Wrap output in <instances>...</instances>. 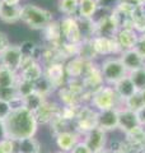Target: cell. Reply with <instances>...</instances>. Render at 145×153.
<instances>
[{
    "label": "cell",
    "instance_id": "obj_50",
    "mask_svg": "<svg viewBox=\"0 0 145 153\" xmlns=\"http://www.w3.org/2000/svg\"><path fill=\"white\" fill-rule=\"evenodd\" d=\"M17 153H18V152H17Z\"/></svg>",
    "mask_w": 145,
    "mask_h": 153
},
{
    "label": "cell",
    "instance_id": "obj_26",
    "mask_svg": "<svg viewBox=\"0 0 145 153\" xmlns=\"http://www.w3.org/2000/svg\"><path fill=\"white\" fill-rule=\"evenodd\" d=\"M78 8L79 0H57V9L62 17H76Z\"/></svg>",
    "mask_w": 145,
    "mask_h": 153
},
{
    "label": "cell",
    "instance_id": "obj_33",
    "mask_svg": "<svg viewBox=\"0 0 145 153\" xmlns=\"http://www.w3.org/2000/svg\"><path fill=\"white\" fill-rule=\"evenodd\" d=\"M0 153H17V142L10 138L0 140Z\"/></svg>",
    "mask_w": 145,
    "mask_h": 153
},
{
    "label": "cell",
    "instance_id": "obj_35",
    "mask_svg": "<svg viewBox=\"0 0 145 153\" xmlns=\"http://www.w3.org/2000/svg\"><path fill=\"white\" fill-rule=\"evenodd\" d=\"M13 107H14L13 103L7 102V101H4V100H0V120L5 121L8 116L10 115Z\"/></svg>",
    "mask_w": 145,
    "mask_h": 153
},
{
    "label": "cell",
    "instance_id": "obj_40",
    "mask_svg": "<svg viewBox=\"0 0 145 153\" xmlns=\"http://www.w3.org/2000/svg\"><path fill=\"white\" fill-rule=\"evenodd\" d=\"M138 117H139L140 125H141L143 128H145V106L141 110H139L138 111Z\"/></svg>",
    "mask_w": 145,
    "mask_h": 153
},
{
    "label": "cell",
    "instance_id": "obj_16",
    "mask_svg": "<svg viewBox=\"0 0 145 153\" xmlns=\"http://www.w3.org/2000/svg\"><path fill=\"white\" fill-rule=\"evenodd\" d=\"M81 140V135L78 134L75 130H67L62 131L55 135V144L59 148L60 152L69 153L72 148L76 146V143Z\"/></svg>",
    "mask_w": 145,
    "mask_h": 153
},
{
    "label": "cell",
    "instance_id": "obj_38",
    "mask_svg": "<svg viewBox=\"0 0 145 153\" xmlns=\"http://www.w3.org/2000/svg\"><path fill=\"white\" fill-rule=\"evenodd\" d=\"M10 46V40H9V36L5 32L0 31V54L3 51H5L8 47Z\"/></svg>",
    "mask_w": 145,
    "mask_h": 153
},
{
    "label": "cell",
    "instance_id": "obj_30",
    "mask_svg": "<svg viewBox=\"0 0 145 153\" xmlns=\"http://www.w3.org/2000/svg\"><path fill=\"white\" fill-rule=\"evenodd\" d=\"M129 76L131 78L138 91H141L145 88V66L129 73Z\"/></svg>",
    "mask_w": 145,
    "mask_h": 153
},
{
    "label": "cell",
    "instance_id": "obj_23",
    "mask_svg": "<svg viewBox=\"0 0 145 153\" xmlns=\"http://www.w3.org/2000/svg\"><path fill=\"white\" fill-rule=\"evenodd\" d=\"M42 149L41 143L35 137L26 138V139L17 142V152L18 153H40Z\"/></svg>",
    "mask_w": 145,
    "mask_h": 153
},
{
    "label": "cell",
    "instance_id": "obj_6",
    "mask_svg": "<svg viewBox=\"0 0 145 153\" xmlns=\"http://www.w3.org/2000/svg\"><path fill=\"white\" fill-rule=\"evenodd\" d=\"M59 22H60L62 40L74 45H80L83 42V35H81V31H80L78 18L62 17Z\"/></svg>",
    "mask_w": 145,
    "mask_h": 153
},
{
    "label": "cell",
    "instance_id": "obj_4",
    "mask_svg": "<svg viewBox=\"0 0 145 153\" xmlns=\"http://www.w3.org/2000/svg\"><path fill=\"white\" fill-rule=\"evenodd\" d=\"M99 70L104 84L108 85H115L118 80H121L124 76L129 74L118 56L103 57V60L99 64Z\"/></svg>",
    "mask_w": 145,
    "mask_h": 153
},
{
    "label": "cell",
    "instance_id": "obj_3",
    "mask_svg": "<svg viewBox=\"0 0 145 153\" xmlns=\"http://www.w3.org/2000/svg\"><path fill=\"white\" fill-rule=\"evenodd\" d=\"M88 105H90L98 112L104 111V110L124 107V103L120 101V98L115 92L113 85H108V84H103L98 89H95L92 93L90 101Z\"/></svg>",
    "mask_w": 145,
    "mask_h": 153
},
{
    "label": "cell",
    "instance_id": "obj_10",
    "mask_svg": "<svg viewBox=\"0 0 145 153\" xmlns=\"http://www.w3.org/2000/svg\"><path fill=\"white\" fill-rule=\"evenodd\" d=\"M60 111H61V105L52 101L50 98H47L42 103V106L35 112V115H36L38 124L50 125V123L60 115Z\"/></svg>",
    "mask_w": 145,
    "mask_h": 153
},
{
    "label": "cell",
    "instance_id": "obj_41",
    "mask_svg": "<svg viewBox=\"0 0 145 153\" xmlns=\"http://www.w3.org/2000/svg\"><path fill=\"white\" fill-rule=\"evenodd\" d=\"M126 1L131 3L135 7H141V8L145 7V0H126Z\"/></svg>",
    "mask_w": 145,
    "mask_h": 153
},
{
    "label": "cell",
    "instance_id": "obj_21",
    "mask_svg": "<svg viewBox=\"0 0 145 153\" xmlns=\"http://www.w3.org/2000/svg\"><path fill=\"white\" fill-rule=\"evenodd\" d=\"M43 38L50 46H57L62 42V35H61V28L59 21H52L45 30L42 31Z\"/></svg>",
    "mask_w": 145,
    "mask_h": 153
},
{
    "label": "cell",
    "instance_id": "obj_31",
    "mask_svg": "<svg viewBox=\"0 0 145 153\" xmlns=\"http://www.w3.org/2000/svg\"><path fill=\"white\" fill-rule=\"evenodd\" d=\"M124 107L127 108V110H131L134 112H138L139 110H141L144 107V105H143V101L139 96V92L135 93L134 96H131L130 98H127L126 101L124 102Z\"/></svg>",
    "mask_w": 145,
    "mask_h": 153
},
{
    "label": "cell",
    "instance_id": "obj_7",
    "mask_svg": "<svg viewBox=\"0 0 145 153\" xmlns=\"http://www.w3.org/2000/svg\"><path fill=\"white\" fill-rule=\"evenodd\" d=\"M92 46L95 51L97 56H118L122 50L120 49L118 44L116 42L115 37H103V36H94L90 40Z\"/></svg>",
    "mask_w": 145,
    "mask_h": 153
},
{
    "label": "cell",
    "instance_id": "obj_24",
    "mask_svg": "<svg viewBox=\"0 0 145 153\" xmlns=\"http://www.w3.org/2000/svg\"><path fill=\"white\" fill-rule=\"evenodd\" d=\"M18 80H19L18 73L0 65V88L17 87Z\"/></svg>",
    "mask_w": 145,
    "mask_h": 153
},
{
    "label": "cell",
    "instance_id": "obj_20",
    "mask_svg": "<svg viewBox=\"0 0 145 153\" xmlns=\"http://www.w3.org/2000/svg\"><path fill=\"white\" fill-rule=\"evenodd\" d=\"M21 5H10V4H3L0 9V21L7 23V25H16L21 22Z\"/></svg>",
    "mask_w": 145,
    "mask_h": 153
},
{
    "label": "cell",
    "instance_id": "obj_1",
    "mask_svg": "<svg viewBox=\"0 0 145 153\" xmlns=\"http://www.w3.org/2000/svg\"><path fill=\"white\" fill-rule=\"evenodd\" d=\"M38 125L36 115L22 105H16L5 120L8 138L16 142L35 137Z\"/></svg>",
    "mask_w": 145,
    "mask_h": 153
},
{
    "label": "cell",
    "instance_id": "obj_42",
    "mask_svg": "<svg viewBox=\"0 0 145 153\" xmlns=\"http://www.w3.org/2000/svg\"><path fill=\"white\" fill-rule=\"evenodd\" d=\"M3 4H10V5H21L22 0H1Z\"/></svg>",
    "mask_w": 145,
    "mask_h": 153
},
{
    "label": "cell",
    "instance_id": "obj_18",
    "mask_svg": "<svg viewBox=\"0 0 145 153\" xmlns=\"http://www.w3.org/2000/svg\"><path fill=\"white\" fill-rule=\"evenodd\" d=\"M121 63L126 68L127 73H131L134 70H138L145 66V60L140 56L134 49L132 50H125L118 55Z\"/></svg>",
    "mask_w": 145,
    "mask_h": 153
},
{
    "label": "cell",
    "instance_id": "obj_13",
    "mask_svg": "<svg viewBox=\"0 0 145 153\" xmlns=\"http://www.w3.org/2000/svg\"><path fill=\"white\" fill-rule=\"evenodd\" d=\"M138 126H141L139 123L138 112H134L131 110L121 107L118 111V130L121 133H124L125 135V134L132 131L134 129H136Z\"/></svg>",
    "mask_w": 145,
    "mask_h": 153
},
{
    "label": "cell",
    "instance_id": "obj_17",
    "mask_svg": "<svg viewBox=\"0 0 145 153\" xmlns=\"http://www.w3.org/2000/svg\"><path fill=\"white\" fill-rule=\"evenodd\" d=\"M139 35L135 32L132 28H121L116 32L115 35V40L118 44L120 49L125 51V50H132L135 45H136Z\"/></svg>",
    "mask_w": 145,
    "mask_h": 153
},
{
    "label": "cell",
    "instance_id": "obj_28",
    "mask_svg": "<svg viewBox=\"0 0 145 153\" xmlns=\"http://www.w3.org/2000/svg\"><path fill=\"white\" fill-rule=\"evenodd\" d=\"M132 30L138 35L145 33V10L141 7H136V10L132 16Z\"/></svg>",
    "mask_w": 145,
    "mask_h": 153
},
{
    "label": "cell",
    "instance_id": "obj_39",
    "mask_svg": "<svg viewBox=\"0 0 145 153\" xmlns=\"http://www.w3.org/2000/svg\"><path fill=\"white\" fill-rule=\"evenodd\" d=\"M8 138V134H7V126H5V121H1L0 120V140L5 139Z\"/></svg>",
    "mask_w": 145,
    "mask_h": 153
},
{
    "label": "cell",
    "instance_id": "obj_12",
    "mask_svg": "<svg viewBox=\"0 0 145 153\" xmlns=\"http://www.w3.org/2000/svg\"><path fill=\"white\" fill-rule=\"evenodd\" d=\"M118 111L120 108H111L98 112L97 126L104 131H115L118 130Z\"/></svg>",
    "mask_w": 145,
    "mask_h": 153
},
{
    "label": "cell",
    "instance_id": "obj_2",
    "mask_svg": "<svg viewBox=\"0 0 145 153\" xmlns=\"http://www.w3.org/2000/svg\"><path fill=\"white\" fill-rule=\"evenodd\" d=\"M54 19L52 12L46 8L33 3L22 4L21 22L33 31H43Z\"/></svg>",
    "mask_w": 145,
    "mask_h": 153
},
{
    "label": "cell",
    "instance_id": "obj_48",
    "mask_svg": "<svg viewBox=\"0 0 145 153\" xmlns=\"http://www.w3.org/2000/svg\"><path fill=\"white\" fill-rule=\"evenodd\" d=\"M56 153H65V152H60V151H59V152H56Z\"/></svg>",
    "mask_w": 145,
    "mask_h": 153
},
{
    "label": "cell",
    "instance_id": "obj_11",
    "mask_svg": "<svg viewBox=\"0 0 145 153\" xmlns=\"http://www.w3.org/2000/svg\"><path fill=\"white\" fill-rule=\"evenodd\" d=\"M83 140L87 146L93 152L98 151V149H102V148L107 147V143H108V133L102 130L101 128H94L93 130L88 131L87 134L83 135Z\"/></svg>",
    "mask_w": 145,
    "mask_h": 153
},
{
    "label": "cell",
    "instance_id": "obj_9",
    "mask_svg": "<svg viewBox=\"0 0 145 153\" xmlns=\"http://www.w3.org/2000/svg\"><path fill=\"white\" fill-rule=\"evenodd\" d=\"M22 63H23V56L19 45L10 44L5 51H3L0 54V65L5 66V68L10 69L16 73H19V70L22 69Z\"/></svg>",
    "mask_w": 145,
    "mask_h": 153
},
{
    "label": "cell",
    "instance_id": "obj_14",
    "mask_svg": "<svg viewBox=\"0 0 145 153\" xmlns=\"http://www.w3.org/2000/svg\"><path fill=\"white\" fill-rule=\"evenodd\" d=\"M19 78L22 80H27V82L35 83L43 75V64L40 61L30 60L24 61L22 64V69L19 70Z\"/></svg>",
    "mask_w": 145,
    "mask_h": 153
},
{
    "label": "cell",
    "instance_id": "obj_43",
    "mask_svg": "<svg viewBox=\"0 0 145 153\" xmlns=\"http://www.w3.org/2000/svg\"><path fill=\"white\" fill-rule=\"evenodd\" d=\"M139 92V96H140V98H141V101H143V105L145 106V88L141 89V91H138Z\"/></svg>",
    "mask_w": 145,
    "mask_h": 153
},
{
    "label": "cell",
    "instance_id": "obj_15",
    "mask_svg": "<svg viewBox=\"0 0 145 153\" xmlns=\"http://www.w3.org/2000/svg\"><path fill=\"white\" fill-rule=\"evenodd\" d=\"M88 64L89 61H85L79 56L69 59L66 63H64L67 79H81L87 71Z\"/></svg>",
    "mask_w": 145,
    "mask_h": 153
},
{
    "label": "cell",
    "instance_id": "obj_37",
    "mask_svg": "<svg viewBox=\"0 0 145 153\" xmlns=\"http://www.w3.org/2000/svg\"><path fill=\"white\" fill-rule=\"evenodd\" d=\"M69 153H93V151H92L83 140H80L76 143V146L72 148Z\"/></svg>",
    "mask_w": 145,
    "mask_h": 153
},
{
    "label": "cell",
    "instance_id": "obj_45",
    "mask_svg": "<svg viewBox=\"0 0 145 153\" xmlns=\"http://www.w3.org/2000/svg\"><path fill=\"white\" fill-rule=\"evenodd\" d=\"M112 153H125L124 151H116V152H112Z\"/></svg>",
    "mask_w": 145,
    "mask_h": 153
},
{
    "label": "cell",
    "instance_id": "obj_25",
    "mask_svg": "<svg viewBox=\"0 0 145 153\" xmlns=\"http://www.w3.org/2000/svg\"><path fill=\"white\" fill-rule=\"evenodd\" d=\"M45 100H47V98L42 97V96L38 94L37 92H32L28 96H26V97H23L21 100V102H19V105H22V106H24L26 108H28L30 111H32L35 114L37 110L42 106V103L45 102Z\"/></svg>",
    "mask_w": 145,
    "mask_h": 153
},
{
    "label": "cell",
    "instance_id": "obj_29",
    "mask_svg": "<svg viewBox=\"0 0 145 153\" xmlns=\"http://www.w3.org/2000/svg\"><path fill=\"white\" fill-rule=\"evenodd\" d=\"M0 100L10 102V103L14 105V106H16V105H19V102H21V97H19L17 87L0 88Z\"/></svg>",
    "mask_w": 145,
    "mask_h": 153
},
{
    "label": "cell",
    "instance_id": "obj_36",
    "mask_svg": "<svg viewBox=\"0 0 145 153\" xmlns=\"http://www.w3.org/2000/svg\"><path fill=\"white\" fill-rule=\"evenodd\" d=\"M134 50L136 51L138 54L145 60V33H144V35H139L136 45H135Z\"/></svg>",
    "mask_w": 145,
    "mask_h": 153
},
{
    "label": "cell",
    "instance_id": "obj_34",
    "mask_svg": "<svg viewBox=\"0 0 145 153\" xmlns=\"http://www.w3.org/2000/svg\"><path fill=\"white\" fill-rule=\"evenodd\" d=\"M124 0H97L98 3V8L103 9V10L107 12H112L113 9H116Z\"/></svg>",
    "mask_w": 145,
    "mask_h": 153
},
{
    "label": "cell",
    "instance_id": "obj_47",
    "mask_svg": "<svg viewBox=\"0 0 145 153\" xmlns=\"http://www.w3.org/2000/svg\"><path fill=\"white\" fill-rule=\"evenodd\" d=\"M40 153H46V152H45V151H43V149H41V152H40Z\"/></svg>",
    "mask_w": 145,
    "mask_h": 153
},
{
    "label": "cell",
    "instance_id": "obj_22",
    "mask_svg": "<svg viewBox=\"0 0 145 153\" xmlns=\"http://www.w3.org/2000/svg\"><path fill=\"white\" fill-rule=\"evenodd\" d=\"M98 10V3L97 0H79L78 16L81 19H93Z\"/></svg>",
    "mask_w": 145,
    "mask_h": 153
},
{
    "label": "cell",
    "instance_id": "obj_8",
    "mask_svg": "<svg viewBox=\"0 0 145 153\" xmlns=\"http://www.w3.org/2000/svg\"><path fill=\"white\" fill-rule=\"evenodd\" d=\"M43 75L52 83L56 91L66 85L67 76L65 73V65L62 61H55V63L43 65Z\"/></svg>",
    "mask_w": 145,
    "mask_h": 153
},
{
    "label": "cell",
    "instance_id": "obj_49",
    "mask_svg": "<svg viewBox=\"0 0 145 153\" xmlns=\"http://www.w3.org/2000/svg\"><path fill=\"white\" fill-rule=\"evenodd\" d=\"M144 10H145V7H144Z\"/></svg>",
    "mask_w": 145,
    "mask_h": 153
},
{
    "label": "cell",
    "instance_id": "obj_46",
    "mask_svg": "<svg viewBox=\"0 0 145 153\" xmlns=\"http://www.w3.org/2000/svg\"><path fill=\"white\" fill-rule=\"evenodd\" d=\"M1 5H3V1H1V0H0V9H1Z\"/></svg>",
    "mask_w": 145,
    "mask_h": 153
},
{
    "label": "cell",
    "instance_id": "obj_5",
    "mask_svg": "<svg viewBox=\"0 0 145 153\" xmlns=\"http://www.w3.org/2000/svg\"><path fill=\"white\" fill-rule=\"evenodd\" d=\"M97 119H98L97 110H94L90 105H81L74 121V130L83 137L84 134L97 128Z\"/></svg>",
    "mask_w": 145,
    "mask_h": 153
},
{
    "label": "cell",
    "instance_id": "obj_27",
    "mask_svg": "<svg viewBox=\"0 0 145 153\" xmlns=\"http://www.w3.org/2000/svg\"><path fill=\"white\" fill-rule=\"evenodd\" d=\"M33 87H35V92L41 94L42 97H45V98H50V96L54 92H56L55 87L45 75H42L40 79L36 80V82L33 83Z\"/></svg>",
    "mask_w": 145,
    "mask_h": 153
},
{
    "label": "cell",
    "instance_id": "obj_32",
    "mask_svg": "<svg viewBox=\"0 0 145 153\" xmlns=\"http://www.w3.org/2000/svg\"><path fill=\"white\" fill-rule=\"evenodd\" d=\"M17 91L19 93V97H21V100L23 97H26V96H28L30 93L35 92V87H33V83L32 82H27V80H22L21 78H19L18 83H17Z\"/></svg>",
    "mask_w": 145,
    "mask_h": 153
},
{
    "label": "cell",
    "instance_id": "obj_44",
    "mask_svg": "<svg viewBox=\"0 0 145 153\" xmlns=\"http://www.w3.org/2000/svg\"><path fill=\"white\" fill-rule=\"evenodd\" d=\"M93 153H112V152H111V151L108 149V148L106 147V148H102V149H98V151H95V152H93Z\"/></svg>",
    "mask_w": 145,
    "mask_h": 153
},
{
    "label": "cell",
    "instance_id": "obj_19",
    "mask_svg": "<svg viewBox=\"0 0 145 153\" xmlns=\"http://www.w3.org/2000/svg\"><path fill=\"white\" fill-rule=\"evenodd\" d=\"M113 88H115V92L117 94V97L120 98V101L122 103L126 101L127 98L131 97V96L138 93V89L135 87L131 78L129 76V74L126 76H124L121 80H118V82L113 85Z\"/></svg>",
    "mask_w": 145,
    "mask_h": 153
}]
</instances>
